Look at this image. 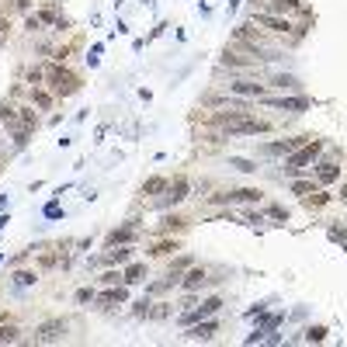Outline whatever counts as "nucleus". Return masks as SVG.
Listing matches in <instances>:
<instances>
[{"mask_svg": "<svg viewBox=\"0 0 347 347\" xmlns=\"http://www.w3.org/2000/svg\"><path fill=\"white\" fill-rule=\"evenodd\" d=\"M122 260H129V250H111L108 254V264H122Z\"/></svg>", "mask_w": 347, "mask_h": 347, "instance_id": "bb28decb", "label": "nucleus"}, {"mask_svg": "<svg viewBox=\"0 0 347 347\" xmlns=\"http://www.w3.org/2000/svg\"><path fill=\"white\" fill-rule=\"evenodd\" d=\"M143 264H132L129 271H125V275H122V281H125V285H136V281H143Z\"/></svg>", "mask_w": 347, "mask_h": 347, "instance_id": "aec40b11", "label": "nucleus"}, {"mask_svg": "<svg viewBox=\"0 0 347 347\" xmlns=\"http://www.w3.org/2000/svg\"><path fill=\"white\" fill-rule=\"evenodd\" d=\"M319 149H323V143H319V139H313V143H305L302 149L295 153V157H288V167H285V170H299V167H305V163H313Z\"/></svg>", "mask_w": 347, "mask_h": 347, "instance_id": "20e7f679", "label": "nucleus"}, {"mask_svg": "<svg viewBox=\"0 0 347 347\" xmlns=\"http://www.w3.org/2000/svg\"><path fill=\"white\" fill-rule=\"evenodd\" d=\"M219 305H222V299H205L202 309H191V313H184L181 319H184V323H195V319H202V316H212Z\"/></svg>", "mask_w": 347, "mask_h": 347, "instance_id": "1a4fd4ad", "label": "nucleus"}, {"mask_svg": "<svg viewBox=\"0 0 347 347\" xmlns=\"http://www.w3.org/2000/svg\"><path fill=\"white\" fill-rule=\"evenodd\" d=\"M167 191H170V195H167L170 202H181V198H188V181H184V177H177L174 184H167Z\"/></svg>", "mask_w": 347, "mask_h": 347, "instance_id": "ddd939ff", "label": "nucleus"}, {"mask_svg": "<svg viewBox=\"0 0 347 347\" xmlns=\"http://www.w3.org/2000/svg\"><path fill=\"white\" fill-rule=\"evenodd\" d=\"M17 333H21V330H17L14 323H4V326H0V344H14Z\"/></svg>", "mask_w": 347, "mask_h": 347, "instance_id": "6ab92c4d", "label": "nucleus"}, {"mask_svg": "<svg viewBox=\"0 0 347 347\" xmlns=\"http://www.w3.org/2000/svg\"><path fill=\"white\" fill-rule=\"evenodd\" d=\"M271 108H285V111H305L309 108V101L305 98H292V101H285V98H271Z\"/></svg>", "mask_w": 347, "mask_h": 347, "instance_id": "9d476101", "label": "nucleus"}, {"mask_svg": "<svg viewBox=\"0 0 347 347\" xmlns=\"http://www.w3.org/2000/svg\"><path fill=\"white\" fill-rule=\"evenodd\" d=\"M14 281H17V285H35V275H31V271H17Z\"/></svg>", "mask_w": 347, "mask_h": 347, "instance_id": "cd10ccee", "label": "nucleus"}, {"mask_svg": "<svg viewBox=\"0 0 347 347\" xmlns=\"http://www.w3.org/2000/svg\"><path fill=\"white\" fill-rule=\"evenodd\" d=\"M17 118L25 122V129H31V125H38V115H35L31 108H17Z\"/></svg>", "mask_w": 347, "mask_h": 347, "instance_id": "4be33fe9", "label": "nucleus"}, {"mask_svg": "<svg viewBox=\"0 0 347 347\" xmlns=\"http://www.w3.org/2000/svg\"><path fill=\"white\" fill-rule=\"evenodd\" d=\"M337 177H340V167H337V163H319V181H323V184H330Z\"/></svg>", "mask_w": 347, "mask_h": 347, "instance_id": "2eb2a0df", "label": "nucleus"}, {"mask_svg": "<svg viewBox=\"0 0 347 347\" xmlns=\"http://www.w3.org/2000/svg\"><path fill=\"white\" fill-rule=\"evenodd\" d=\"M4 323H7V313H0V326H4Z\"/></svg>", "mask_w": 347, "mask_h": 347, "instance_id": "f704fd0d", "label": "nucleus"}, {"mask_svg": "<svg viewBox=\"0 0 347 347\" xmlns=\"http://www.w3.org/2000/svg\"><path fill=\"white\" fill-rule=\"evenodd\" d=\"M90 299H94V292H90V288H80V292H76V302H90Z\"/></svg>", "mask_w": 347, "mask_h": 347, "instance_id": "2f4dec72", "label": "nucleus"}, {"mask_svg": "<svg viewBox=\"0 0 347 347\" xmlns=\"http://www.w3.org/2000/svg\"><path fill=\"white\" fill-rule=\"evenodd\" d=\"M132 240V229H115L108 236V246H118V243H129Z\"/></svg>", "mask_w": 347, "mask_h": 347, "instance_id": "412c9836", "label": "nucleus"}, {"mask_svg": "<svg viewBox=\"0 0 347 347\" xmlns=\"http://www.w3.org/2000/svg\"><path fill=\"white\" fill-rule=\"evenodd\" d=\"M254 25H264V28L271 31V35H288V31H292V21H288V17L267 14V11H260V14H254Z\"/></svg>", "mask_w": 347, "mask_h": 347, "instance_id": "7ed1b4c3", "label": "nucleus"}, {"mask_svg": "<svg viewBox=\"0 0 347 347\" xmlns=\"http://www.w3.org/2000/svg\"><path fill=\"white\" fill-rule=\"evenodd\" d=\"M205 281H208V278H205V267H191V271H188V278H184V288H188V292H195V288H202Z\"/></svg>", "mask_w": 347, "mask_h": 347, "instance_id": "f8f14e48", "label": "nucleus"}, {"mask_svg": "<svg viewBox=\"0 0 347 347\" xmlns=\"http://www.w3.org/2000/svg\"><path fill=\"white\" fill-rule=\"evenodd\" d=\"M0 122H4V125H11V129H17V122H21V118H17V108L0 104Z\"/></svg>", "mask_w": 347, "mask_h": 347, "instance_id": "dca6fc26", "label": "nucleus"}, {"mask_svg": "<svg viewBox=\"0 0 347 347\" xmlns=\"http://www.w3.org/2000/svg\"><path fill=\"white\" fill-rule=\"evenodd\" d=\"M160 191H167V181L163 177H149L143 184V195H160Z\"/></svg>", "mask_w": 347, "mask_h": 347, "instance_id": "f3484780", "label": "nucleus"}, {"mask_svg": "<svg viewBox=\"0 0 347 347\" xmlns=\"http://www.w3.org/2000/svg\"><path fill=\"white\" fill-rule=\"evenodd\" d=\"M264 11H267V14H302L305 4L302 0H267Z\"/></svg>", "mask_w": 347, "mask_h": 347, "instance_id": "423d86ee", "label": "nucleus"}, {"mask_svg": "<svg viewBox=\"0 0 347 347\" xmlns=\"http://www.w3.org/2000/svg\"><path fill=\"white\" fill-rule=\"evenodd\" d=\"M125 299H129V292L122 288V285H115V288H108V292L98 295V305H101V309H111V305H122Z\"/></svg>", "mask_w": 347, "mask_h": 347, "instance_id": "0eeeda50", "label": "nucleus"}, {"mask_svg": "<svg viewBox=\"0 0 347 347\" xmlns=\"http://www.w3.org/2000/svg\"><path fill=\"white\" fill-rule=\"evenodd\" d=\"M170 250H177V243H170V240H160V243L153 246L149 254H153V257H163V254H170Z\"/></svg>", "mask_w": 347, "mask_h": 347, "instance_id": "5701e85b", "label": "nucleus"}, {"mask_svg": "<svg viewBox=\"0 0 347 347\" xmlns=\"http://www.w3.org/2000/svg\"><path fill=\"white\" fill-rule=\"evenodd\" d=\"M323 337H326V330H323V326H309V330H305V340H309V344H319Z\"/></svg>", "mask_w": 347, "mask_h": 347, "instance_id": "393cba45", "label": "nucleus"}, {"mask_svg": "<svg viewBox=\"0 0 347 347\" xmlns=\"http://www.w3.org/2000/svg\"><path fill=\"white\" fill-rule=\"evenodd\" d=\"M45 80H49V87H52L56 94H63V98L80 87V80H76L70 70H63V66H49V70H45Z\"/></svg>", "mask_w": 347, "mask_h": 347, "instance_id": "f257e3e1", "label": "nucleus"}, {"mask_svg": "<svg viewBox=\"0 0 347 347\" xmlns=\"http://www.w3.org/2000/svg\"><path fill=\"white\" fill-rule=\"evenodd\" d=\"M31 101L38 104V108H49V104H52V94L42 90V87H31Z\"/></svg>", "mask_w": 347, "mask_h": 347, "instance_id": "a211bd4d", "label": "nucleus"}, {"mask_svg": "<svg viewBox=\"0 0 347 347\" xmlns=\"http://www.w3.org/2000/svg\"><path fill=\"white\" fill-rule=\"evenodd\" d=\"M45 216H49V219H56V216H59V205H56V202H52V205H45Z\"/></svg>", "mask_w": 347, "mask_h": 347, "instance_id": "473e14b6", "label": "nucleus"}, {"mask_svg": "<svg viewBox=\"0 0 347 347\" xmlns=\"http://www.w3.org/2000/svg\"><path fill=\"white\" fill-rule=\"evenodd\" d=\"M184 226V219H177V216H167L163 219V229H181Z\"/></svg>", "mask_w": 347, "mask_h": 347, "instance_id": "c85d7f7f", "label": "nucleus"}, {"mask_svg": "<svg viewBox=\"0 0 347 347\" xmlns=\"http://www.w3.org/2000/svg\"><path fill=\"white\" fill-rule=\"evenodd\" d=\"M305 139H309V136H299V139H285V143H271V146H267V153H292V149L305 146Z\"/></svg>", "mask_w": 347, "mask_h": 347, "instance_id": "9b49d317", "label": "nucleus"}, {"mask_svg": "<svg viewBox=\"0 0 347 347\" xmlns=\"http://www.w3.org/2000/svg\"><path fill=\"white\" fill-rule=\"evenodd\" d=\"M216 202H260V191L240 188V191H229V195H216Z\"/></svg>", "mask_w": 347, "mask_h": 347, "instance_id": "6e6552de", "label": "nucleus"}, {"mask_svg": "<svg viewBox=\"0 0 347 347\" xmlns=\"http://www.w3.org/2000/svg\"><path fill=\"white\" fill-rule=\"evenodd\" d=\"M292 191H295V195H309V191H313V181H295Z\"/></svg>", "mask_w": 347, "mask_h": 347, "instance_id": "a878e982", "label": "nucleus"}, {"mask_svg": "<svg viewBox=\"0 0 347 347\" xmlns=\"http://www.w3.org/2000/svg\"><path fill=\"white\" fill-rule=\"evenodd\" d=\"M233 167H240V170H246V174H250V170H257V167H254L250 160H233Z\"/></svg>", "mask_w": 347, "mask_h": 347, "instance_id": "7c9ffc66", "label": "nucleus"}, {"mask_svg": "<svg viewBox=\"0 0 347 347\" xmlns=\"http://www.w3.org/2000/svg\"><path fill=\"white\" fill-rule=\"evenodd\" d=\"M295 84H299L295 76H271V80H267V87H281V90H285V87H295Z\"/></svg>", "mask_w": 347, "mask_h": 347, "instance_id": "b1692460", "label": "nucleus"}, {"mask_svg": "<svg viewBox=\"0 0 347 347\" xmlns=\"http://www.w3.org/2000/svg\"><path fill=\"white\" fill-rule=\"evenodd\" d=\"M0 143H4V139H0Z\"/></svg>", "mask_w": 347, "mask_h": 347, "instance_id": "c9c22d12", "label": "nucleus"}, {"mask_svg": "<svg viewBox=\"0 0 347 347\" xmlns=\"http://www.w3.org/2000/svg\"><path fill=\"white\" fill-rule=\"evenodd\" d=\"M216 330H219V323L212 319V323H202V326H191V330H188V337H195V340H205V337H212Z\"/></svg>", "mask_w": 347, "mask_h": 347, "instance_id": "4468645a", "label": "nucleus"}, {"mask_svg": "<svg viewBox=\"0 0 347 347\" xmlns=\"http://www.w3.org/2000/svg\"><path fill=\"white\" fill-rule=\"evenodd\" d=\"M28 4L31 0H17V11H28Z\"/></svg>", "mask_w": 347, "mask_h": 347, "instance_id": "72a5a7b5", "label": "nucleus"}, {"mask_svg": "<svg viewBox=\"0 0 347 347\" xmlns=\"http://www.w3.org/2000/svg\"><path fill=\"white\" fill-rule=\"evenodd\" d=\"M330 202V195H323V191H313V198H309V205H326Z\"/></svg>", "mask_w": 347, "mask_h": 347, "instance_id": "c756f323", "label": "nucleus"}, {"mask_svg": "<svg viewBox=\"0 0 347 347\" xmlns=\"http://www.w3.org/2000/svg\"><path fill=\"white\" fill-rule=\"evenodd\" d=\"M66 330H70L66 319H49V323H42V326L35 330V340H38V344H56V340L66 337Z\"/></svg>", "mask_w": 347, "mask_h": 347, "instance_id": "f03ea898", "label": "nucleus"}, {"mask_svg": "<svg viewBox=\"0 0 347 347\" xmlns=\"http://www.w3.org/2000/svg\"><path fill=\"white\" fill-rule=\"evenodd\" d=\"M229 94L236 98H264L267 84H254V80H229Z\"/></svg>", "mask_w": 347, "mask_h": 347, "instance_id": "39448f33", "label": "nucleus"}]
</instances>
